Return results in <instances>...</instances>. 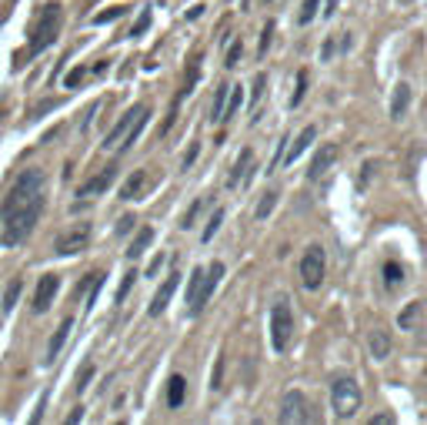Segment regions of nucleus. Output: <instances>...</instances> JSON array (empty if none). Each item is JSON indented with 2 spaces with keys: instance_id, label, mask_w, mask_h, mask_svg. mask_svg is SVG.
Listing matches in <instances>:
<instances>
[{
  "instance_id": "1",
  "label": "nucleus",
  "mask_w": 427,
  "mask_h": 425,
  "mask_svg": "<svg viewBox=\"0 0 427 425\" xmlns=\"http://www.w3.org/2000/svg\"><path fill=\"white\" fill-rule=\"evenodd\" d=\"M44 211V171L24 168L0 205V248H20Z\"/></svg>"
},
{
  "instance_id": "2",
  "label": "nucleus",
  "mask_w": 427,
  "mask_h": 425,
  "mask_svg": "<svg viewBox=\"0 0 427 425\" xmlns=\"http://www.w3.org/2000/svg\"><path fill=\"white\" fill-rule=\"evenodd\" d=\"M147 117H150L147 104H134L127 114H120V121L111 128V135H107V141H104V148H107V151H127L130 144L140 137L144 124H147Z\"/></svg>"
},
{
  "instance_id": "3",
  "label": "nucleus",
  "mask_w": 427,
  "mask_h": 425,
  "mask_svg": "<svg viewBox=\"0 0 427 425\" xmlns=\"http://www.w3.org/2000/svg\"><path fill=\"white\" fill-rule=\"evenodd\" d=\"M221 275H224V261H210L207 268H197L190 275V288H187V311L197 315L210 302L214 288L221 285Z\"/></svg>"
},
{
  "instance_id": "4",
  "label": "nucleus",
  "mask_w": 427,
  "mask_h": 425,
  "mask_svg": "<svg viewBox=\"0 0 427 425\" xmlns=\"http://www.w3.org/2000/svg\"><path fill=\"white\" fill-rule=\"evenodd\" d=\"M60 24H64V10H60V3H47V7L40 10L37 24H34V34H30V54L47 51V47L60 37Z\"/></svg>"
},
{
  "instance_id": "5",
  "label": "nucleus",
  "mask_w": 427,
  "mask_h": 425,
  "mask_svg": "<svg viewBox=\"0 0 427 425\" xmlns=\"http://www.w3.org/2000/svg\"><path fill=\"white\" fill-rule=\"evenodd\" d=\"M331 408H334L337 419H354L357 408H361V385L354 382L351 375H337L331 382Z\"/></svg>"
},
{
  "instance_id": "6",
  "label": "nucleus",
  "mask_w": 427,
  "mask_h": 425,
  "mask_svg": "<svg viewBox=\"0 0 427 425\" xmlns=\"http://www.w3.org/2000/svg\"><path fill=\"white\" fill-rule=\"evenodd\" d=\"M324 275H327V254L320 245H311L300 258V285L307 291H317L324 285Z\"/></svg>"
},
{
  "instance_id": "7",
  "label": "nucleus",
  "mask_w": 427,
  "mask_h": 425,
  "mask_svg": "<svg viewBox=\"0 0 427 425\" xmlns=\"http://www.w3.org/2000/svg\"><path fill=\"white\" fill-rule=\"evenodd\" d=\"M291 331H294V311L287 305V298H280L271 309V345H274V352H284L291 345Z\"/></svg>"
},
{
  "instance_id": "8",
  "label": "nucleus",
  "mask_w": 427,
  "mask_h": 425,
  "mask_svg": "<svg viewBox=\"0 0 427 425\" xmlns=\"http://www.w3.org/2000/svg\"><path fill=\"white\" fill-rule=\"evenodd\" d=\"M87 245H91V225H87V221H77V225H71V228L54 241V252L60 254V258H67V254H80Z\"/></svg>"
},
{
  "instance_id": "9",
  "label": "nucleus",
  "mask_w": 427,
  "mask_h": 425,
  "mask_svg": "<svg viewBox=\"0 0 427 425\" xmlns=\"http://www.w3.org/2000/svg\"><path fill=\"white\" fill-rule=\"evenodd\" d=\"M307 395L304 392H298V388H291L284 399H280V408H278V422L284 425H300L307 422Z\"/></svg>"
},
{
  "instance_id": "10",
  "label": "nucleus",
  "mask_w": 427,
  "mask_h": 425,
  "mask_svg": "<svg viewBox=\"0 0 427 425\" xmlns=\"http://www.w3.org/2000/svg\"><path fill=\"white\" fill-rule=\"evenodd\" d=\"M177 285H181V271H170L167 278H164V285H161V288H157V295H154V302H150V309H147L150 318H161V315L167 311V305H170V298H174V291H177Z\"/></svg>"
},
{
  "instance_id": "11",
  "label": "nucleus",
  "mask_w": 427,
  "mask_h": 425,
  "mask_svg": "<svg viewBox=\"0 0 427 425\" xmlns=\"http://www.w3.org/2000/svg\"><path fill=\"white\" fill-rule=\"evenodd\" d=\"M57 288H60V278H57L54 271H51V275H40L37 291H34V311H37V315H44V311L54 305Z\"/></svg>"
},
{
  "instance_id": "12",
  "label": "nucleus",
  "mask_w": 427,
  "mask_h": 425,
  "mask_svg": "<svg viewBox=\"0 0 427 425\" xmlns=\"http://www.w3.org/2000/svg\"><path fill=\"white\" fill-rule=\"evenodd\" d=\"M244 177H254V148H241V155L234 161V168L227 174V191L241 188Z\"/></svg>"
},
{
  "instance_id": "13",
  "label": "nucleus",
  "mask_w": 427,
  "mask_h": 425,
  "mask_svg": "<svg viewBox=\"0 0 427 425\" xmlns=\"http://www.w3.org/2000/svg\"><path fill=\"white\" fill-rule=\"evenodd\" d=\"M113 164H107V168H100V171L93 174L91 181H84L80 188H77V198L80 201H87V198H97V194H104L107 188H111V181H113Z\"/></svg>"
},
{
  "instance_id": "14",
  "label": "nucleus",
  "mask_w": 427,
  "mask_h": 425,
  "mask_svg": "<svg viewBox=\"0 0 427 425\" xmlns=\"http://www.w3.org/2000/svg\"><path fill=\"white\" fill-rule=\"evenodd\" d=\"M71 331H74V318H64V322L57 325V331L51 335V342H47V355H44V365H54V362H57V355L64 352L67 338H71Z\"/></svg>"
},
{
  "instance_id": "15",
  "label": "nucleus",
  "mask_w": 427,
  "mask_h": 425,
  "mask_svg": "<svg viewBox=\"0 0 427 425\" xmlns=\"http://www.w3.org/2000/svg\"><path fill=\"white\" fill-rule=\"evenodd\" d=\"M314 137H317V128H314V124H307V128H300V131H298V137H294V141L287 144V155H284V164H280V168H287V164H294V161H298V157L304 155L307 148H311V141H314Z\"/></svg>"
},
{
  "instance_id": "16",
  "label": "nucleus",
  "mask_w": 427,
  "mask_h": 425,
  "mask_svg": "<svg viewBox=\"0 0 427 425\" xmlns=\"http://www.w3.org/2000/svg\"><path fill=\"white\" fill-rule=\"evenodd\" d=\"M334 161H337V148H334V144L320 148V151L314 155V161H311V168H307V181H320L324 174L334 168Z\"/></svg>"
},
{
  "instance_id": "17",
  "label": "nucleus",
  "mask_w": 427,
  "mask_h": 425,
  "mask_svg": "<svg viewBox=\"0 0 427 425\" xmlns=\"http://www.w3.org/2000/svg\"><path fill=\"white\" fill-rule=\"evenodd\" d=\"M408 107H410V84L408 80H397L394 84V94H390V117L394 121H404Z\"/></svg>"
},
{
  "instance_id": "18",
  "label": "nucleus",
  "mask_w": 427,
  "mask_h": 425,
  "mask_svg": "<svg viewBox=\"0 0 427 425\" xmlns=\"http://www.w3.org/2000/svg\"><path fill=\"white\" fill-rule=\"evenodd\" d=\"M144 188H147V171H134L127 181L120 184V198H124V201H137V198L144 194Z\"/></svg>"
},
{
  "instance_id": "19",
  "label": "nucleus",
  "mask_w": 427,
  "mask_h": 425,
  "mask_svg": "<svg viewBox=\"0 0 427 425\" xmlns=\"http://www.w3.org/2000/svg\"><path fill=\"white\" fill-rule=\"evenodd\" d=\"M187 399V379L184 375H170L167 382V408H181Z\"/></svg>"
},
{
  "instance_id": "20",
  "label": "nucleus",
  "mask_w": 427,
  "mask_h": 425,
  "mask_svg": "<svg viewBox=\"0 0 427 425\" xmlns=\"http://www.w3.org/2000/svg\"><path fill=\"white\" fill-rule=\"evenodd\" d=\"M150 241H154V228H150V225H144L140 232L134 234V241L127 245V258H130V261H134V258H140V254L147 252Z\"/></svg>"
},
{
  "instance_id": "21",
  "label": "nucleus",
  "mask_w": 427,
  "mask_h": 425,
  "mask_svg": "<svg viewBox=\"0 0 427 425\" xmlns=\"http://www.w3.org/2000/svg\"><path fill=\"white\" fill-rule=\"evenodd\" d=\"M227 97H230V84H221L214 91V107H210V124H221L224 111H227Z\"/></svg>"
},
{
  "instance_id": "22",
  "label": "nucleus",
  "mask_w": 427,
  "mask_h": 425,
  "mask_svg": "<svg viewBox=\"0 0 427 425\" xmlns=\"http://www.w3.org/2000/svg\"><path fill=\"white\" fill-rule=\"evenodd\" d=\"M201 60H204V54H190V60H187V80H184V91H181V97H187L190 91H194L197 74H201Z\"/></svg>"
},
{
  "instance_id": "23",
  "label": "nucleus",
  "mask_w": 427,
  "mask_h": 425,
  "mask_svg": "<svg viewBox=\"0 0 427 425\" xmlns=\"http://www.w3.org/2000/svg\"><path fill=\"white\" fill-rule=\"evenodd\" d=\"M417 322H421V302H410L408 309L397 315V325H401L404 331H410L414 325H417Z\"/></svg>"
},
{
  "instance_id": "24",
  "label": "nucleus",
  "mask_w": 427,
  "mask_h": 425,
  "mask_svg": "<svg viewBox=\"0 0 427 425\" xmlns=\"http://www.w3.org/2000/svg\"><path fill=\"white\" fill-rule=\"evenodd\" d=\"M221 225H224V208H214L210 211V218H207V225H204V232H201V241H214V234L221 232Z\"/></svg>"
},
{
  "instance_id": "25",
  "label": "nucleus",
  "mask_w": 427,
  "mask_h": 425,
  "mask_svg": "<svg viewBox=\"0 0 427 425\" xmlns=\"http://www.w3.org/2000/svg\"><path fill=\"white\" fill-rule=\"evenodd\" d=\"M274 205H278V191H264L257 201V208H254V218H257V221H267L271 211H274Z\"/></svg>"
},
{
  "instance_id": "26",
  "label": "nucleus",
  "mask_w": 427,
  "mask_h": 425,
  "mask_svg": "<svg viewBox=\"0 0 427 425\" xmlns=\"http://www.w3.org/2000/svg\"><path fill=\"white\" fill-rule=\"evenodd\" d=\"M390 352V338L384 335V331H371V355L381 362V358H388Z\"/></svg>"
},
{
  "instance_id": "27",
  "label": "nucleus",
  "mask_w": 427,
  "mask_h": 425,
  "mask_svg": "<svg viewBox=\"0 0 427 425\" xmlns=\"http://www.w3.org/2000/svg\"><path fill=\"white\" fill-rule=\"evenodd\" d=\"M20 291H24V281H20V278H14V281L7 285V291H3V302H0V309H3V311H14V305H17V298H20Z\"/></svg>"
},
{
  "instance_id": "28",
  "label": "nucleus",
  "mask_w": 427,
  "mask_h": 425,
  "mask_svg": "<svg viewBox=\"0 0 427 425\" xmlns=\"http://www.w3.org/2000/svg\"><path fill=\"white\" fill-rule=\"evenodd\" d=\"M307 84H311L307 71H298V80H294V94H291V107H300V101H304V94H307Z\"/></svg>"
},
{
  "instance_id": "29",
  "label": "nucleus",
  "mask_w": 427,
  "mask_h": 425,
  "mask_svg": "<svg viewBox=\"0 0 427 425\" xmlns=\"http://www.w3.org/2000/svg\"><path fill=\"white\" fill-rule=\"evenodd\" d=\"M401 281H404V268H401L397 261H388V265H384V285H388V288H397Z\"/></svg>"
},
{
  "instance_id": "30",
  "label": "nucleus",
  "mask_w": 427,
  "mask_h": 425,
  "mask_svg": "<svg viewBox=\"0 0 427 425\" xmlns=\"http://www.w3.org/2000/svg\"><path fill=\"white\" fill-rule=\"evenodd\" d=\"M93 372H97V368H93V362H84V365H80V372H77V395H84V392H87V388H91V379H93Z\"/></svg>"
},
{
  "instance_id": "31",
  "label": "nucleus",
  "mask_w": 427,
  "mask_h": 425,
  "mask_svg": "<svg viewBox=\"0 0 427 425\" xmlns=\"http://www.w3.org/2000/svg\"><path fill=\"white\" fill-rule=\"evenodd\" d=\"M207 205H210V201H207V198H197V201H194V205H190V208H187V214H184V221H181V228H194V221H197V214L204 211Z\"/></svg>"
},
{
  "instance_id": "32",
  "label": "nucleus",
  "mask_w": 427,
  "mask_h": 425,
  "mask_svg": "<svg viewBox=\"0 0 427 425\" xmlns=\"http://www.w3.org/2000/svg\"><path fill=\"white\" fill-rule=\"evenodd\" d=\"M241 101H244V87H241V84H230V97H227V111H224V117H234V114H237Z\"/></svg>"
},
{
  "instance_id": "33",
  "label": "nucleus",
  "mask_w": 427,
  "mask_h": 425,
  "mask_svg": "<svg viewBox=\"0 0 427 425\" xmlns=\"http://www.w3.org/2000/svg\"><path fill=\"white\" fill-rule=\"evenodd\" d=\"M241 54H244V44L241 40H230V47L224 51V64H227V67H237V64H241Z\"/></svg>"
},
{
  "instance_id": "34",
  "label": "nucleus",
  "mask_w": 427,
  "mask_h": 425,
  "mask_svg": "<svg viewBox=\"0 0 427 425\" xmlns=\"http://www.w3.org/2000/svg\"><path fill=\"white\" fill-rule=\"evenodd\" d=\"M150 17H154V10H150V7H144V10H140V17H137V24L130 27V37H140V34L150 27Z\"/></svg>"
},
{
  "instance_id": "35",
  "label": "nucleus",
  "mask_w": 427,
  "mask_h": 425,
  "mask_svg": "<svg viewBox=\"0 0 427 425\" xmlns=\"http://www.w3.org/2000/svg\"><path fill=\"white\" fill-rule=\"evenodd\" d=\"M317 3H320V0H304V3H300V7H304V10H300V17H298L300 27H307V24L317 17Z\"/></svg>"
},
{
  "instance_id": "36",
  "label": "nucleus",
  "mask_w": 427,
  "mask_h": 425,
  "mask_svg": "<svg viewBox=\"0 0 427 425\" xmlns=\"http://www.w3.org/2000/svg\"><path fill=\"white\" fill-rule=\"evenodd\" d=\"M87 74H91V71H87V67H84V64H77L74 71H71V74H67V78H64V87H80V80L87 78Z\"/></svg>"
},
{
  "instance_id": "37",
  "label": "nucleus",
  "mask_w": 427,
  "mask_h": 425,
  "mask_svg": "<svg viewBox=\"0 0 427 425\" xmlns=\"http://www.w3.org/2000/svg\"><path fill=\"white\" fill-rule=\"evenodd\" d=\"M124 14H127V7H111V10H104V14H97V17H93V24L100 27V24H111V20L124 17Z\"/></svg>"
},
{
  "instance_id": "38",
  "label": "nucleus",
  "mask_w": 427,
  "mask_h": 425,
  "mask_svg": "<svg viewBox=\"0 0 427 425\" xmlns=\"http://www.w3.org/2000/svg\"><path fill=\"white\" fill-rule=\"evenodd\" d=\"M137 275H140V271H127V275H124V281H120V288H117V302H124V298L130 295L134 281H137Z\"/></svg>"
},
{
  "instance_id": "39",
  "label": "nucleus",
  "mask_w": 427,
  "mask_h": 425,
  "mask_svg": "<svg viewBox=\"0 0 427 425\" xmlns=\"http://www.w3.org/2000/svg\"><path fill=\"white\" fill-rule=\"evenodd\" d=\"M271 34H274V20H267L264 24V34H260V44H257V58L267 54V47H271Z\"/></svg>"
},
{
  "instance_id": "40",
  "label": "nucleus",
  "mask_w": 427,
  "mask_h": 425,
  "mask_svg": "<svg viewBox=\"0 0 427 425\" xmlns=\"http://www.w3.org/2000/svg\"><path fill=\"white\" fill-rule=\"evenodd\" d=\"M264 84H267V74H257L254 78V91H251V107H257L260 94H264Z\"/></svg>"
},
{
  "instance_id": "41",
  "label": "nucleus",
  "mask_w": 427,
  "mask_h": 425,
  "mask_svg": "<svg viewBox=\"0 0 427 425\" xmlns=\"http://www.w3.org/2000/svg\"><path fill=\"white\" fill-rule=\"evenodd\" d=\"M197 151H201V141H194L190 148L184 151V161H181V171H187L190 164H194V157H197Z\"/></svg>"
},
{
  "instance_id": "42",
  "label": "nucleus",
  "mask_w": 427,
  "mask_h": 425,
  "mask_svg": "<svg viewBox=\"0 0 427 425\" xmlns=\"http://www.w3.org/2000/svg\"><path fill=\"white\" fill-rule=\"evenodd\" d=\"M221 385H224V358H217V362H214V379H210V388L217 392Z\"/></svg>"
},
{
  "instance_id": "43",
  "label": "nucleus",
  "mask_w": 427,
  "mask_h": 425,
  "mask_svg": "<svg viewBox=\"0 0 427 425\" xmlns=\"http://www.w3.org/2000/svg\"><path fill=\"white\" fill-rule=\"evenodd\" d=\"M334 54V40H324V47H320V60H331Z\"/></svg>"
},
{
  "instance_id": "44",
  "label": "nucleus",
  "mask_w": 427,
  "mask_h": 425,
  "mask_svg": "<svg viewBox=\"0 0 427 425\" xmlns=\"http://www.w3.org/2000/svg\"><path fill=\"white\" fill-rule=\"evenodd\" d=\"M134 228V218H120V225H117V234H127Z\"/></svg>"
},
{
  "instance_id": "45",
  "label": "nucleus",
  "mask_w": 427,
  "mask_h": 425,
  "mask_svg": "<svg viewBox=\"0 0 427 425\" xmlns=\"http://www.w3.org/2000/svg\"><path fill=\"white\" fill-rule=\"evenodd\" d=\"M201 14H204V3H194V7L187 10V20H197Z\"/></svg>"
},
{
  "instance_id": "46",
  "label": "nucleus",
  "mask_w": 427,
  "mask_h": 425,
  "mask_svg": "<svg viewBox=\"0 0 427 425\" xmlns=\"http://www.w3.org/2000/svg\"><path fill=\"white\" fill-rule=\"evenodd\" d=\"M80 419H84V406H77L74 412L67 415V422H71V425H74V422H80Z\"/></svg>"
},
{
  "instance_id": "47",
  "label": "nucleus",
  "mask_w": 427,
  "mask_h": 425,
  "mask_svg": "<svg viewBox=\"0 0 427 425\" xmlns=\"http://www.w3.org/2000/svg\"><path fill=\"white\" fill-rule=\"evenodd\" d=\"M161 265H164V258H154V261H150V268H147V278H154V275H157V268H161Z\"/></svg>"
},
{
  "instance_id": "48",
  "label": "nucleus",
  "mask_w": 427,
  "mask_h": 425,
  "mask_svg": "<svg viewBox=\"0 0 427 425\" xmlns=\"http://www.w3.org/2000/svg\"><path fill=\"white\" fill-rule=\"evenodd\" d=\"M371 422H374V425H384V422H394V415H374Z\"/></svg>"
},
{
  "instance_id": "49",
  "label": "nucleus",
  "mask_w": 427,
  "mask_h": 425,
  "mask_svg": "<svg viewBox=\"0 0 427 425\" xmlns=\"http://www.w3.org/2000/svg\"><path fill=\"white\" fill-rule=\"evenodd\" d=\"M334 7H337V0H327V7H324V14L331 17V14H334Z\"/></svg>"
}]
</instances>
